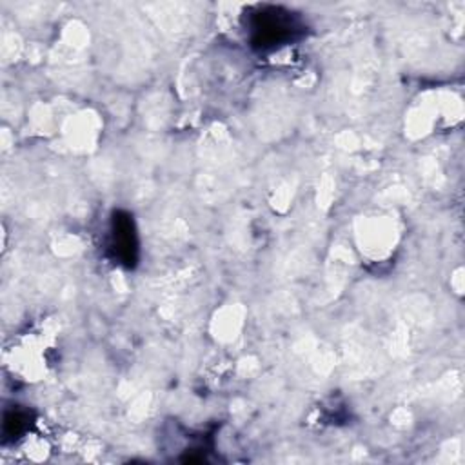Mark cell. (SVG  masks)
I'll return each mask as SVG.
<instances>
[{"instance_id": "6da1fadb", "label": "cell", "mask_w": 465, "mask_h": 465, "mask_svg": "<svg viewBox=\"0 0 465 465\" xmlns=\"http://www.w3.org/2000/svg\"><path fill=\"white\" fill-rule=\"evenodd\" d=\"M249 29L252 33L254 45L265 49L292 40V36L300 31V24L296 22L294 13L282 7L263 5L251 13Z\"/></svg>"}, {"instance_id": "7a4b0ae2", "label": "cell", "mask_w": 465, "mask_h": 465, "mask_svg": "<svg viewBox=\"0 0 465 465\" xmlns=\"http://www.w3.org/2000/svg\"><path fill=\"white\" fill-rule=\"evenodd\" d=\"M113 245L116 254L124 263H133L134 262V252H136V236L133 229V220L129 216L114 218V229H113Z\"/></svg>"}]
</instances>
